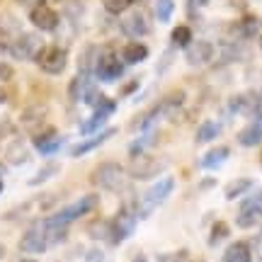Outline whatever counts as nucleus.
<instances>
[{"mask_svg": "<svg viewBox=\"0 0 262 262\" xmlns=\"http://www.w3.org/2000/svg\"><path fill=\"white\" fill-rule=\"evenodd\" d=\"M182 102H185V95L180 93V90H178V93H172V95H168V97H165V100H160L153 110H148V112H143L141 117H136V119L131 122V129H134V131H148V129H153V124L158 122V119H163L170 110L180 107Z\"/></svg>", "mask_w": 262, "mask_h": 262, "instance_id": "obj_1", "label": "nucleus"}, {"mask_svg": "<svg viewBox=\"0 0 262 262\" xmlns=\"http://www.w3.org/2000/svg\"><path fill=\"white\" fill-rule=\"evenodd\" d=\"M90 182L95 187L107 189V192H122L124 182H126V170L122 165H117V163H102V165H97L93 170Z\"/></svg>", "mask_w": 262, "mask_h": 262, "instance_id": "obj_2", "label": "nucleus"}, {"mask_svg": "<svg viewBox=\"0 0 262 262\" xmlns=\"http://www.w3.org/2000/svg\"><path fill=\"white\" fill-rule=\"evenodd\" d=\"M97 202H100V199H97V194H85V196H80L78 202L63 206V209H61V211H56V214H51V216H49V221H51V224H58V226H68L71 221H75V219L90 214L95 206H97Z\"/></svg>", "mask_w": 262, "mask_h": 262, "instance_id": "obj_3", "label": "nucleus"}, {"mask_svg": "<svg viewBox=\"0 0 262 262\" xmlns=\"http://www.w3.org/2000/svg\"><path fill=\"white\" fill-rule=\"evenodd\" d=\"M163 168H165V160L163 158H156L150 153H141V156H131L129 175L136 180H150L156 178L158 172H163Z\"/></svg>", "mask_w": 262, "mask_h": 262, "instance_id": "obj_4", "label": "nucleus"}, {"mask_svg": "<svg viewBox=\"0 0 262 262\" xmlns=\"http://www.w3.org/2000/svg\"><path fill=\"white\" fill-rule=\"evenodd\" d=\"M49 248V238H47V221H34L29 226L25 235L19 238V250L22 253H44Z\"/></svg>", "mask_w": 262, "mask_h": 262, "instance_id": "obj_5", "label": "nucleus"}, {"mask_svg": "<svg viewBox=\"0 0 262 262\" xmlns=\"http://www.w3.org/2000/svg\"><path fill=\"white\" fill-rule=\"evenodd\" d=\"M37 66L44 71V73L49 75H58V73H63L66 71V63H68V54H66V49L61 47H44L41 51L37 54Z\"/></svg>", "mask_w": 262, "mask_h": 262, "instance_id": "obj_6", "label": "nucleus"}, {"mask_svg": "<svg viewBox=\"0 0 262 262\" xmlns=\"http://www.w3.org/2000/svg\"><path fill=\"white\" fill-rule=\"evenodd\" d=\"M260 219H262V189H257L248 199H243V204L238 209V216H235V224L241 228H253L255 224H260Z\"/></svg>", "mask_w": 262, "mask_h": 262, "instance_id": "obj_7", "label": "nucleus"}, {"mask_svg": "<svg viewBox=\"0 0 262 262\" xmlns=\"http://www.w3.org/2000/svg\"><path fill=\"white\" fill-rule=\"evenodd\" d=\"M134 228H136V219L131 214L129 209H119L117 216H114L112 221H110V243H122L126 241L131 233H134Z\"/></svg>", "mask_w": 262, "mask_h": 262, "instance_id": "obj_8", "label": "nucleus"}, {"mask_svg": "<svg viewBox=\"0 0 262 262\" xmlns=\"http://www.w3.org/2000/svg\"><path fill=\"white\" fill-rule=\"evenodd\" d=\"M93 110H95L93 117H90L88 122H83V126H80V131H83V134H95V131L100 129V126H102V124L114 114V110H117V102L102 95V97H100V100L93 104Z\"/></svg>", "mask_w": 262, "mask_h": 262, "instance_id": "obj_9", "label": "nucleus"}, {"mask_svg": "<svg viewBox=\"0 0 262 262\" xmlns=\"http://www.w3.org/2000/svg\"><path fill=\"white\" fill-rule=\"evenodd\" d=\"M44 49V41L37 37V34H19L12 47H10V54L15 58H22V61H29V58H37V54Z\"/></svg>", "mask_w": 262, "mask_h": 262, "instance_id": "obj_10", "label": "nucleus"}, {"mask_svg": "<svg viewBox=\"0 0 262 262\" xmlns=\"http://www.w3.org/2000/svg\"><path fill=\"white\" fill-rule=\"evenodd\" d=\"M95 73H97V78H100V80H104V83H112V80H117V78H122L124 63L119 61V56H117V54L107 51V54H102V56L97 58V63H95Z\"/></svg>", "mask_w": 262, "mask_h": 262, "instance_id": "obj_11", "label": "nucleus"}, {"mask_svg": "<svg viewBox=\"0 0 262 262\" xmlns=\"http://www.w3.org/2000/svg\"><path fill=\"white\" fill-rule=\"evenodd\" d=\"M29 22L41 32H54L58 27V12L41 3V5H34L29 10Z\"/></svg>", "mask_w": 262, "mask_h": 262, "instance_id": "obj_12", "label": "nucleus"}, {"mask_svg": "<svg viewBox=\"0 0 262 262\" xmlns=\"http://www.w3.org/2000/svg\"><path fill=\"white\" fill-rule=\"evenodd\" d=\"M185 56H187V63L192 66H206L211 58H214V44L211 41H189L185 47Z\"/></svg>", "mask_w": 262, "mask_h": 262, "instance_id": "obj_13", "label": "nucleus"}, {"mask_svg": "<svg viewBox=\"0 0 262 262\" xmlns=\"http://www.w3.org/2000/svg\"><path fill=\"white\" fill-rule=\"evenodd\" d=\"M175 189V178H163L160 182H156L153 187H148L146 196H143V206L146 209H153V206L163 204Z\"/></svg>", "mask_w": 262, "mask_h": 262, "instance_id": "obj_14", "label": "nucleus"}, {"mask_svg": "<svg viewBox=\"0 0 262 262\" xmlns=\"http://www.w3.org/2000/svg\"><path fill=\"white\" fill-rule=\"evenodd\" d=\"M61 143H63V139L58 136V131L54 129V126H47L41 134H34V146H37V150L44 153V156L56 153V150L61 148Z\"/></svg>", "mask_w": 262, "mask_h": 262, "instance_id": "obj_15", "label": "nucleus"}, {"mask_svg": "<svg viewBox=\"0 0 262 262\" xmlns=\"http://www.w3.org/2000/svg\"><path fill=\"white\" fill-rule=\"evenodd\" d=\"M122 29L129 37H143L148 34V19L143 17V12H129L122 22Z\"/></svg>", "mask_w": 262, "mask_h": 262, "instance_id": "obj_16", "label": "nucleus"}, {"mask_svg": "<svg viewBox=\"0 0 262 262\" xmlns=\"http://www.w3.org/2000/svg\"><path fill=\"white\" fill-rule=\"evenodd\" d=\"M112 136H114V129L102 131V134H97V136H93V139H88V141H83V143H78L75 148H71V156H73V158H80V156H85V153L95 150L97 146H102L104 141L112 139Z\"/></svg>", "mask_w": 262, "mask_h": 262, "instance_id": "obj_17", "label": "nucleus"}, {"mask_svg": "<svg viewBox=\"0 0 262 262\" xmlns=\"http://www.w3.org/2000/svg\"><path fill=\"white\" fill-rule=\"evenodd\" d=\"M224 262H253V253H250V245L243 241H235L226 248Z\"/></svg>", "mask_w": 262, "mask_h": 262, "instance_id": "obj_18", "label": "nucleus"}, {"mask_svg": "<svg viewBox=\"0 0 262 262\" xmlns=\"http://www.w3.org/2000/svg\"><path fill=\"white\" fill-rule=\"evenodd\" d=\"M231 156V148L228 146H219V148H211L204 153V158H202V168L204 170H216L221 163H226Z\"/></svg>", "mask_w": 262, "mask_h": 262, "instance_id": "obj_19", "label": "nucleus"}, {"mask_svg": "<svg viewBox=\"0 0 262 262\" xmlns=\"http://www.w3.org/2000/svg\"><path fill=\"white\" fill-rule=\"evenodd\" d=\"M238 143L245 146V148H253V146H260L262 143V124H250L245 126L241 134H238Z\"/></svg>", "mask_w": 262, "mask_h": 262, "instance_id": "obj_20", "label": "nucleus"}, {"mask_svg": "<svg viewBox=\"0 0 262 262\" xmlns=\"http://www.w3.org/2000/svg\"><path fill=\"white\" fill-rule=\"evenodd\" d=\"M148 56V47H143L139 41H131L122 49V61L124 63H141L143 58Z\"/></svg>", "mask_w": 262, "mask_h": 262, "instance_id": "obj_21", "label": "nucleus"}, {"mask_svg": "<svg viewBox=\"0 0 262 262\" xmlns=\"http://www.w3.org/2000/svg\"><path fill=\"white\" fill-rule=\"evenodd\" d=\"M219 134H221V124L214 122V119H209V122H204L196 129V143H209V141H214Z\"/></svg>", "mask_w": 262, "mask_h": 262, "instance_id": "obj_22", "label": "nucleus"}, {"mask_svg": "<svg viewBox=\"0 0 262 262\" xmlns=\"http://www.w3.org/2000/svg\"><path fill=\"white\" fill-rule=\"evenodd\" d=\"M29 158L27 148H25V141H12L8 146V163L10 165H19Z\"/></svg>", "mask_w": 262, "mask_h": 262, "instance_id": "obj_23", "label": "nucleus"}, {"mask_svg": "<svg viewBox=\"0 0 262 262\" xmlns=\"http://www.w3.org/2000/svg\"><path fill=\"white\" fill-rule=\"evenodd\" d=\"M253 185H255V182L250 178H238V180H233V182L226 187V199H235V196L245 194V192L253 187Z\"/></svg>", "mask_w": 262, "mask_h": 262, "instance_id": "obj_24", "label": "nucleus"}, {"mask_svg": "<svg viewBox=\"0 0 262 262\" xmlns=\"http://www.w3.org/2000/svg\"><path fill=\"white\" fill-rule=\"evenodd\" d=\"M189 41H192V29L187 27V25H180V27L172 29V44L175 47H187Z\"/></svg>", "mask_w": 262, "mask_h": 262, "instance_id": "obj_25", "label": "nucleus"}, {"mask_svg": "<svg viewBox=\"0 0 262 262\" xmlns=\"http://www.w3.org/2000/svg\"><path fill=\"white\" fill-rule=\"evenodd\" d=\"M175 12V0H156V15L160 22H168Z\"/></svg>", "mask_w": 262, "mask_h": 262, "instance_id": "obj_26", "label": "nucleus"}, {"mask_svg": "<svg viewBox=\"0 0 262 262\" xmlns=\"http://www.w3.org/2000/svg\"><path fill=\"white\" fill-rule=\"evenodd\" d=\"M131 5V0H104V10L112 12V15H119V12H126Z\"/></svg>", "mask_w": 262, "mask_h": 262, "instance_id": "obj_27", "label": "nucleus"}, {"mask_svg": "<svg viewBox=\"0 0 262 262\" xmlns=\"http://www.w3.org/2000/svg\"><path fill=\"white\" fill-rule=\"evenodd\" d=\"M221 238H228V226L226 224H216L214 231H211V238H209V243L211 245H219Z\"/></svg>", "mask_w": 262, "mask_h": 262, "instance_id": "obj_28", "label": "nucleus"}, {"mask_svg": "<svg viewBox=\"0 0 262 262\" xmlns=\"http://www.w3.org/2000/svg\"><path fill=\"white\" fill-rule=\"evenodd\" d=\"M58 172V165H47V170H41L37 178H32L29 180V185H39V182H44V180H49L51 175H56Z\"/></svg>", "mask_w": 262, "mask_h": 262, "instance_id": "obj_29", "label": "nucleus"}, {"mask_svg": "<svg viewBox=\"0 0 262 262\" xmlns=\"http://www.w3.org/2000/svg\"><path fill=\"white\" fill-rule=\"evenodd\" d=\"M241 29H243V37H253L255 32H257V19L255 17H245L241 22Z\"/></svg>", "mask_w": 262, "mask_h": 262, "instance_id": "obj_30", "label": "nucleus"}, {"mask_svg": "<svg viewBox=\"0 0 262 262\" xmlns=\"http://www.w3.org/2000/svg\"><path fill=\"white\" fill-rule=\"evenodd\" d=\"M12 73H15V71H12V66H10V63H3V61H0V83L10 80V78H12Z\"/></svg>", "mask_w": 262, "mask_h": 262, "instance_id": "obj_31", "label": "nucleus"}, {"mask_svg": "<svg viewBox=\"0 0 262 262\" xmlns=\"http://www.w3.org/2000/svg\"><path fill=\"white\" fill-rule=\"evenodd\" d=\"M10 47H12V39H10L8 34H5V32L0 29V54H8Z\"/></svg>", "mask_w": 262, "mask_h": 262, "instance_id": "obj_32", "label": "nucleus"}, {"mask_svg": "<svg viewBox=\"0 0 262 262\" xmlns=\"http://www.w3.org/2000/svg\"><path fill=\"white\" fill-rule=\"evenodd\" d=\"M85 262H107L102 250H90V253L85 255Z\"/></svg>", "mask_w": 262, "mask_h": 262, "instance_id": "obj_33", "label": "nucleus"}, {"mask_svg": "<svg viewBox=\"0 0 262 262\" xmlns=\"http://www.w3.org/2000/svg\"><path fill=\"white\" fill-rule=\"evenodd\" d=\"M209 5V0H187V8L192 10V12H196V10H202Z\"/></svg>", "mask_w": 262, "mask_h": 262, "instance_id": "obj_34", "label": "nucleus"}, {"mask_svg": "<svg viewBox=\"0 0 262 262\" xmlns=\"http://www.w3.org/2000/svg\"><path fill=\"white\" fill-rule=\"evenodd\" d=\"M255 117H257V124H262V95L257 97V104H255Z\"/></svg>", "mask_w": 262, "mask_h": 262, "instance_id": "obj_35", "label": "nucleus"}, {"mask_svg": "<svg viewBox=\"0 0 262 262\" xmlns=\"http://www.w3.org/2000/svg\"><path fill=\"white\" fill-rule=\"evenodd\" d=\"M15 3H19V5H27V8H34V5H41L44 0H15Z\"/></svg>", "mask_w": 262, "mask_h": 262, "instance_id": "obj_36", "label": "nucleus"}, {"mask_svg": "<svg viewBox=\"0 0 262 262\" xmlns=\"http://www.w3.org/2000/svg\"><path fill=\"white\" fill-rule=\"evenodd\" d=\"M5 100H8V93H5V90H3V88H0V104L5 102Z\"/></svg>", "mask_w": 262, "mask_h": 262, "instance_id": "obj_37", "label": "nucleus"}, {"mask_svg": "<svg viewBox=\"0 0 262 262\" xmlns=\"http://www.w3.org/2000/svg\"><path fill=\"white\" fill-rule=\"evenodd\" d=\"M134 262H148V260H146L143 255H139V257H136V260H134Z\"/></svg>", "mask_w": 262, "mask_h": 262, "instance_id": "obj_38", "label": "nucleus"}, {"mask_svg": "<svg viewBox=\"0 0 262 262\" xmlns=\"http://www.w3.org/2000/svg\"><path fill=\"white\" fill-rule=\"evenodd\" d=\"M3 255H5V248H3V245H0V257H3Z\"/></svg>", "mask_w": 262, "mask_h": 262, "instance_id": "obj_39", "label": "nucleus"}, {"mask_svg": "<svg viewBox=\"0 0 262 262\" xmlns=\"http://www.w3.org/2000/svg\"><path fill=\"white\" fill-rule=\"evenodd\" d=\"M19 262H37V260H19Z\"/></svg>", "mask_w": 262, "mask_h": 262, "instance_id": "obj_40", "label": "nucleus"}, {"mask_svg": "<svg viewBox=\"0 0 262 262\" xmlns=\"http://www.w3.org/2000/svg\"><path fill=\"white\" fill-rule=\"evenodd\" d=\"M0 192H3V180H0Z\"/></svg>", "mask_w": 262, "mask_h": 262, "instance_id": "obj_41", "label": "nucleus"}, {"mask_svg": "<svg viewBox=\"0 0 262 262\" xmlns=\"http://www.w3.org/2000/svg\"><path fill=\"white\" fill-rule=\"evenodd\" d=\"M260 47H262V34H260Z\"/></svg>", "mask_w": 262, "mask_h": 262, "instance_id": "obj_42", "label": "nucleus"}, {"mask_svg": "<svg viewBox=\"0 0 262 262\" xmlns=\"http://www.w3.org/2000/svg\"><path fill=\"white\" fill-rule=\"evenodd\" d=\"M196 262H199V260H196Z\"/></svg>", "mask_w": 262, "mask_h": 262, "instance_id": "obj_43", "label": "nucleus"}]
</instances>
